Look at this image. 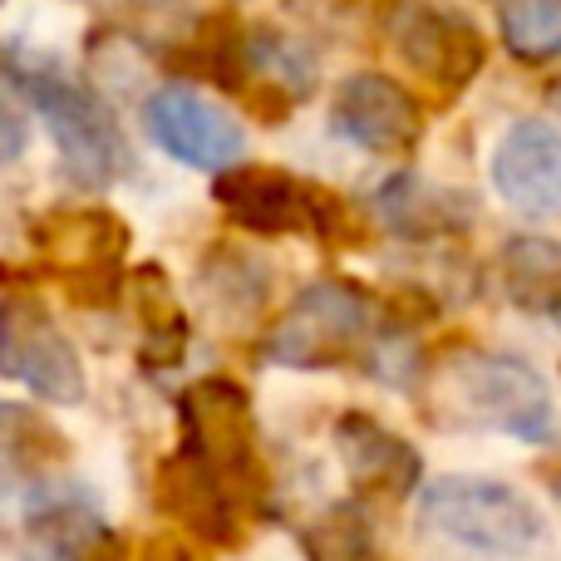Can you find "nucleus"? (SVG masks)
<instances>
[{"label": "nucleus", "instance_id": "nucleus-3", "mask_svg": "<svg viewBox=\"0 0 561 561\" xmlns=\"http://www.w3.org/2000/svg\"><path fill=\"white\" fill-rule=\"evenodd\" d=\"M419 517L428 533L483 557H527L542 542V513L503 478H434L419 497Z\"/></svg>", "mask_w": 561, "mask_h": 561}, {"label": "nucleus", "instance_id": "nucleus-15", "mask_svg": "<svg viewBox=\"0 0 561 561\" xmlns=\"http://www.w3.org/2000/svg\"><path fill=\"white\" fill-rule=\"evenodd\" d=\"M59 448H65V438H59L35 409L0 399V488L39 478Z\"/></svg>", "mask_w": 561, "mask_h": 561}, {"label": "nucleus", "instance_id": "nucleus-1", "mask_svg": "<svg viewBox=\"0 0 561 561\" xmlns=\"http://www.w3.org/2000/svg\"><path fill=\"white\" fill-rule=\"evenodd\" d=\"M438 389H444V414L473 428H493L517 444H552L557 434V409L542 375L513 355L454 350L444 359Z\"/></svg>", "mask_w": 561, "mask_h": 561}, {"label": "nucleus", "instance_id": "nucleus-17", "mask_svg": "<svg viewBox=\"0 0 561 561\" xmlns=\"http://www.w3.org/2000/svg\"><path fill=\"white\" fill-rule=\"evenodd\" d=\"M203 290L207 306H217L227 316H256L266 300V272L256 256L237 252V247H213L203 262Z\"/></svg>", "mask_w": 561, "mask_h": 561}, {"label": "nucleus", "instance_id": "nucleus-10", "mask_svg": "<svg viewBox=\"0 0 561 561\" xmlns=\"http://www.w3.org/2000/svg\"><path fill=\"white\" fill-rule=\"evenodd\" d=\"M330 128L350 144H359L365 153H404L419 144V104L399 79L389 75H350L335 89V104H330Z\"/></svg>", "mask_w": 561, "mask_h": 561}, {"label": "nucleus", "instance_id": "nucleus-8", "mask_svg": "<svg viewBox=\"0 0 561 561\" xmlns=\"http://www.w3.org/2000/svg\"><path fill=\"white\" fill-rule=\"evenodd\" d=\"M385 35L409 69H419L444 89H463L488 55L473 20L434 5V0H394L385 15Z\"/></svg>", "mask_w": 561, "mask_h": 561}, {"label": "nucleus", "instance_id": "nucleus-9", "mask_svg": "<svg viewBox=\"0 0 561 561\" xmlns=\"http://www.w3.org/2000/svg\"><path fill=\"white\" fill-rule=\"evenodd\" d=\"M144 124L168 158L197 168V173H232L247 148L242 124L187 84L153 89L144 104Z\"/></svg>", "mask_w": 561, "mask_h": 561}, {"label": "nucleus", "instance_id": "nucleus-18", "mask_svg": "<svg viewBox=\"0 0 561 561\" xmlns=\"http://www.w3.org/2000/svg\"><path fill=\"white\" fill-rule=\"evenodd\" d=\"M497 30L523 65L561 59V0H503Z\"/></svg>", "mask_w": 561, "mask_h": 561}, {"label": "nucleus", "instance_id": "nucleus-5", "mask_svg": "<svg viewBox=\"0 0 561 561\" xmlns=\"http://www.w3.org/2000/svg\"><path fill=\"white\" fill-rule=\"evenodd\" d=\"M369 335V296L350 280H310L272 330L262 355L286 369H325L350 359Z\"/></svg>", "mask_w": 561, "mask_h": 561}, {"label": "nucleus", "instance_id": "nucleus-22", "mask_svg": "<svg viewBox=\"0 0 561 561\" xmlns=\"http://www.w3.org/2000/svg\"><path fill=\"white\" fill-rule=\"evenodd\" d=\"M552 108H557V114H561V79H557V84H552Z\"/></svg>", "mask_w": 561, "mask_h": 561}, {"label": "nucleus", "instance_id": "nucleus-13", "mask_svg": "<svg viewBox=\"0 0 561 561\" xmlns=\"http://www.w3.org/2000/svg\"><path fill=\"white\" fill-rule=\"evenodd\" d=\"M335 454L345 463L350 483L369 497H404V493H414L419 473H424L419 448L369 414H340Z\"/></svg>", "mask_w": 561, "mask_h": 561}, {"label": "nucleus", "instance_id": "nucleus-12", "mask_svg": "<svg viewBox=\"0 0 561 561\" xmlns=\"http://www.w3.org/2000/svg\"><path fill=\"white\" fill-rule=\"evenodd\" d=\"M153 493L163 503V513L173 517L183 533H193L207 547H232L237 542V497L213 468L197 454L178 448L158 463Z\"/></svg>", "mask_w": 561, "mask_h": 561}, {"label": "nucleus", "instance_id": "nucleus-23", "mask_svg": "<svg viewBox=\"0 0 561 561\" xmlns=\"http://www.w3.org/2000/svg\"><path fill=\"white\" fill-rule=\"evenodd\" d=\"M552 497H557V507H561V473L552 478Z\"/></svg>", "mask_w": 561, "mask_h": 561}, {"label": "nucleus", "instance_id": "nucleus-4", "mask_svg": "<svg viewBox=\"0 0 561 561\" xmlns=\"http://www.w3.org/2000/svg\"><path fill=\"white\" fill-rule=\"evenodd\" d=\"M183 414V448L197 454L227 488L237 503H252L266 493V463H262V444H256V419H252V399L237 379L227 375H207L193 379L178 399Z\"/></svg>", "mask_w": 561, "mask_h": 561}, {"label": "nucleus", "instance_id": "nucleus-19", "mask_svg": "<svg viewBox=\"0 0 561 561\" xmlns=\"http://www.w3.org/2000/svg\"><path fill=\"white\" fill-rule=\"evenodd\" d=\"M379 213L399 237H434L454 227V197L434 183H419V178H394L379 193Z\"/></svg>", "mask_w": 561, "mask_h": 561}, {"label": "nucleus", "instance_id": "nucleus-2", "mask_svg": "<svg viewBox=\"0 0 561 561\" xmlns=\"http://www.w3.org/2000/svg\"><path fill=\"white\" fill-rule=\"evenodd\" d=\"M10 75L25 84L30 104H35V114L45 118L65 168L84 187H108V183L134 173V148H128L114 108H108L99 94H89L79 79H65V75H55V69L15 65Z\"/></svg>", "mask_w": 561, "mask_h": 561}, {"label": "nucleus", "instance_id": "nucleus-11", "mask_svg": "<svg viewBox=\"0 0 561 561\" xmlns=\"http://www.w3.org/2000/svg\"><path fill=\"white\" fill-rule=\"evenodd\" d=\"M493 187L527 217L561 213V128L547 118H517L493 153Z\"/></svg>", "mask_w": 561, "mask_h": 561}, {"label": "nucleus", "instance_id": "nucleus-16", "mask_svg": "<svg viewBox=\"0 0 561 561\" xmlns=\"http://www.w3.org/2000/svg\"><path fill=\"white\" fill-rule=\"evenodd\" d=\"M306 561H379V537L375 523L359 503H335L330 513H320L300 537Z\"/></svg>", "mask_w": 561, "mask_h": 561}, {"label": "nucleus", "instance_id": "nucleus-21", "mask_svg": "<svg viewBox=\"0 0 561 561\" xmlns=\"http://www.w3.org/2000/svg\"><path fill=\"white\" fill-rule=\"evenodd\" d=\"M20 148H25V128H20V118L10 114L5 104H0V163L20 158Z\"/></svg>", "mask_w": 561, "mask_h": 561}, {"label": "nucleus", "instance_id": "nucleus-6", "mask_svg": "<svg viewBox=\"0 0 561 561\" xmlns=\"http://www.w3.org/2000/svg\"><path fill=\"white\" fill-rule=\"evenodd\" d=\"M0 375L20 379L25 389H35V399L59 409L84 404L89 394L84 359H79L75 340L35 296L0 300Z\"/></svg>", "mask_w": 561, "mask_h": 561}, {"label": "nucleus", "instance_id": "nucleus-14", "mask_svg": "<svg viewBox=\"0 0 561 561\" xmlns=\"http://www.w3.org/2000/svg\"><path fill=\"white\" fill-rule=\"evenodd\" d=\"M35 247L49 266H65L69 276L108 272V266H124L128 222L108 207H65L35 227Z\"/></svg>", "mask_w": 561, "mask_h": 561}, {"label": "nucleus", "instance_id": "nucleus-7", "mask_svg": "<svg viewBox=\"0 0 561 561\" xmlns=\"http://www.w3.org/2000/svg\"><path fill=\"white\" fill-rule=\"evenodd\" d=\"M217 207L232 217L237 227L256 237H286V232H340V203L330 193H320L316 183L280 173V168H256L237 163L232 173L217 178L213 187Z\"/></svg>", "mask_w": 561, "mask_h": 561}, {"label": "nucleus", "instance_id": "nucleus-20", "mask_svg": "<svg viewBox=\"0 0 561 561\" xmlns=\"http://www.w3.org/2000/svg\"><path fill=\"white\" fill-rule=\"evenodd\" d=\"M503 276H507V296L517 306H547L561 290V247L537 242V237H517L503 252Z\"/></svg>", "mask_w": 561, "mask_h": 561}]
</instances>
